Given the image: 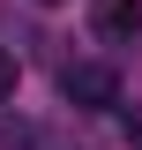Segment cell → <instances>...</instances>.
I'll return each mask as SVG.
<instances>
[{
    "label": "cell",
    "mask_w": 142,
    "mask_h": 150,
    "mask_svg": "<svg viewBox=\"0 0 142 150\" xmlns=\"http://www.w3.org/2000/svg\"><path fill=\"white\" fill-rule=\"evenodd\" d=\"M60 90H67L75 105H112L120 83H112V68H97V60H75V68H60Z\"/></svg>",
    "instance_id": "1"
},
{
    "label": "cell",
    "mask_w": 142,
    "mask_h": 150,
    "mask_svg": "<svg viewBox=\"0 0 142 150\" xmlns=\"http://www.w3.org/2000/svg\"><path fill=\"white\" fill-rule=\"evenodd\" d=\"M45 8H60V0H45Z\"/></svg>",
    "instance_id": "5"
},
{
    "label": "cell",
    "mask_w": 142,
    "mask_h": 150,
    "mask_svg": "<svg viewBox=\"0 0 142 150\" xmlns=\"http://www.w3.org/2000/svg\"><path fill=\"white\" fill-rule=\"evenodd\" d=\"M90 23H97V38H112V45H120V38H142V0H105Z\"/></svg>",
    "instance_id": "2"
},
{
    "label": "cell",
    "mask_w": 142,
    "mask_h": 150,
    "mask_svg": "<svg viewBox=\"0 0 142 150\" xmlns=\"http://www.w3.org/2000/svg\"><path fill=\"white\" fill-rule=\"evenodd\" d=\"M127 135H135V143H142V112H127Z\"/></svg>",
    "instance_id": "4"
},
{
    "label": "cell",
    "mask_w": 142,
    "mask_h": 150,
    "mask_svg": "<svg viewBox=\"0 0 142 150\" xmlns=\"http://www.w3.org/2000/svg\"><path fill=\"white\" fill-rule=\"evenodd\" d=\"M8 90H15V60L0 53V98H8Z\"/></svg>",
    "instance_id": "3"
}]
</instances>
